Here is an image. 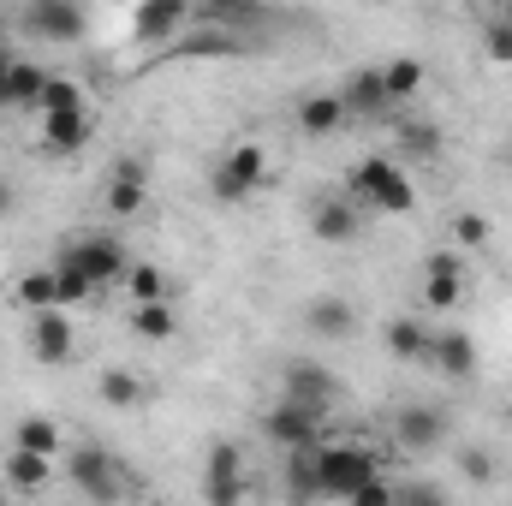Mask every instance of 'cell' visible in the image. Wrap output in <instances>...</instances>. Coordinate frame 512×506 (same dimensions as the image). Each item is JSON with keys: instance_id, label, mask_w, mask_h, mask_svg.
I'll return each mask as SVG.
<instances>
[{"instance_id": "obj_1", "label": "cell", "mask_w": 512, "mask_h": 506, "mask_svg": "<svg viewBox=\"0 0 512 506\" xmlns=\"http://www.w3.org/2000/svg\"><path fill=\"white\" fill-rule=\"evenodd\" d=\"M346 197H352L364 215H411V203H417L411 173H405V161H393V155H364V161L346 173Z\"/></svg>"}, {"instance_id": "obj_2", "label": "cell", "mask_w": 512, "mask_h": 506, "mask_svg": "<svg viewBox=\"0 0 512 506\" xmlns=\"http://www.w3.org/2000/svg\"><path fill=\"white\" fill-rule=\"evenodd\" d=\"M382 453L376 447H358V441H334L322 447L316 441V483H322V501H352L370 477H382Z\"/></svg>"}, {"instance_id": "obj_3", "label": "cell", "mask_w": 512, "mask_h": 506, "mask_svg": "<svg viewBox=\"0 0 512 506\" xmlns=\"http://www.w3.org/2000/svg\"><path fill=\"white\" fill-rule=\"evenodd\" d=\"M18 30L54 48H72L90 36V6L84 0H24L18 6Z\"/></svg>"}, {"instance_id": "obj_4", "label": "cell", "mask_w": 512, "mask_h": 506, "mask_svg": "<svg viewBox=\"0 0 512 506\" xmlns=\"http://www.w3.org/2000/svg\"><path fill=\"white\" fill-rule=\"evenodd\" d=\"M262 179H268V155H262V143H233L215 167H209V197L215 203H245L262 191Z\"/></svg>"}, {"instance_id": "obj_5", "label": "cell", "mask_w": 512, "mask_h": 506, "mask_svg": "<svg viewBox=\"0 0 512 506\" xmlns=\"http://www.w3.org/2000/svg\"><path fill=\"white\" fill-rule=\"evenodd\" d=\"M54 262H72L78 274H90V286H96V292H102V286H120V280H126V268H131L126 245H120L114 233H84V239H66Z\"/></svg>"}, {"instance_id": "obj_6", "label": "cell", "mask_w": 512, "mask_h": 506, "mask_svg": "<svg viewBox=\"0 0 512 506\" xmlns=\"http://www.w3.org/2000/svg\"><path fill=\"white\" fill-rule=\"evenodd\" d=\"M322 423H328V411H316V405H304V399H292V393H280V399L262 411V435H268L280 453L316 447V441H322Z\"/></svg>"}, {"instance_id": "obj_7", "label": "cell", "mask_w": 512, "mask_h": 506, "mask_svg": "<svg viewBox=\"0 0 512 506\" xmlns=\"http://www.w3.org/2000/svg\"><path fill=\"white\" fill-rule=\"evenodd\" d=\"M66 477H72V489L90 495V501H120V495H131V483L120 477V459H114L108 447H72V453H66Z\"/></svg>"}, {"instance_id": "obj_8", "label": "cell", "mask_w": 512, "mask_h": 506, "mask_svg": "<svg viewBox=\"0 0 512 506\" xmlns=\"http://www.w3.org/2000/svg\"><path fill=\"white\" fill-rule=\"evenodd\" d=\"M280 393H292V399H304V405H316V411H328V417H334V405L346 399L340 376H334L328 364H316V358H292V364L280 370Z\"/></svg>"}, {"instance_id": "obj_9", "label": "cell", "mask_w": 512, "mask_h": 506, "mask_svg": "<svg viewBox=\"0 0 512 506\" xmlns=\"http://www.w3.org/2000/svg\"><path fill=\"white\" fill-rule=\"evenodd\" d=\"M30 352H36V364H48V370L72 364V352H78V328H72V316H66L60 304L30 310Z\"/></svg>"}, {"instance_id": "obj_10", "label": "cell", "mask_w": 512, "mask_h": 506, "mask_svg": "<svg viewBox=\"0 0 512 506\" xmlns=\"http://www.w3.org/2000/svg\"><path fill=\"white\" fill-rule=\"evenodd\" d=\"M447 435H453V417L441 405H399L393 411V441L405 453H435V447H447Z\"/></svg>"}, {"instance_id": "obj_11", "label": "cell", "mask_w": 512, "mask_h": 506, "mask_svg": "<svg viewBox=\"0 0 512 506\" xmlns=\"http://www.w3.org/2000/svg\"><path fill=\"white\" fill-rule=\"evenodd\" d=\"M191 18H197V0H137L131 36L149 42V48H167L179 30H191Z\"/></svg>"}, {"instance_id": "obj_12", "label": "cell", "mask_w": 512, "mask_h": 506, "mask_svg": "<svg viewBox=\"0 0 512 506\" xmlns=\"http://www.w3.org/2000/svg\"><path fill=\"white\" fill-rule=\"evenodd\" d=\"M310 233H316L322 245H358V239H364V209H358L346 191L316 197V203H310Z\"/></svg>"}, {"instance_id": "obj_13", "label": "cell", "mask_w": 512, "mask_h": 506, "mask_svg": "<svg viewBox=\"0 0 512 506\" xmlns=\"http://www.w3.org/2000/svg\"><path fill=\"white\" fill-rule=\"evenodd\" d=\"M459 298H465V262L453 251H429L423 256V310L447 316L459 310Z\"/></svg>"}, {"instance_id": "obj_14", "label": "cell", "mask_w": 512, "mask_h": 506, "mask_svg": "<svg viewBox=\"0 0 512 506\" xmlns=\"http://www.w3.org/2000/svg\"><path fill=\"white\" fill-rule=\"evenodd\" d=\"M203 495H209V501H245V495H251V483H245V447H239V441H215V447H209Z\"/></svg>"}, {"instance_id": "obj_15", "label": "cell", "mask_w": 512, "mask_h": 506, "mask_svg": "<svg viewBox=\"0 0 512 506\" xmlns=\"http://www.w3.org/2000/svg\"><path fill=\"white\" fill-rule=\"evenodd\" d=\"M429 370H441L447 381H471L477 376V340L465 328H429V352H423Z\"/></svg>"}, {"instance_id": "obj_16", "label": "cell", "mask_w": 512, "mask_h": 506, "mask_svg": "<svg viewBox=\"0 0 512 506\" xmlns=\"http://www.w3.org/2000/svg\"><path fill=\"white\" fill-rule=\"evenodd\" d=\"M280 12L268 6V0H197V24H215V30H239V36H251L256 30H268Z\"/></svg>"}, {"instance_id": "obj_17", "label": "cell", "mask_w": 512, "mask_h": 506, "mask_svg": "<svg viewBox=\"0 0 512 506\" xmlns=\"http://www.w3.org/2000/svg\"><path fill=\"white\" fill-rule=\"evenodd\" d=\"M90 137H96V114H90L84 102L42 114V149H48V155H78Z\"/></svg>"}, {"instance_id": "obj_18", "label": "cell", "mask_w": 512, "mask_h": 506, "mask_svg": "<svg viewBox=\"0 0 512 506\" xmlns=\"http://www.w3.org/2000/svg\"><path fill=\"white\" fill-rule=\"evenodd\" d=\"M298 316H304V334H316V340H352V334H358V304L340 298V292L310 298Z\"/></svg>"}, {"instance_id": "obj_19", "label": "cell", "mask_w": 512, "mask_h": 506, "mask_svg": "<svg viewBox=\"0 0 512 506\" xmlns=\"http://www.w3.org/2000/svg\"><path fill=\"white\" fill-rule=\"evenodd\" d=\"M340 102H346L352 120H382V114H393L387 84H382V66H358V72L340 84Z\"/></svg>"}, {"instance_id": "obj_20", "label": "cell", "mask_w": 512, "mask_h": 506, "mask_svg": "<svg viewBox=\"0 0 512 506\" xmlns=\"http://www.w3.org/2000/svg\"><path fill=\"white\" fill-rule=\"evenodd\" d=\"M346 126H352V114H346L340 90H316V96H304V102H298V131H304V137L328 143L334 131H346Z\"/></svg>"}, {"instance_id": "obj_21", "label": "cell", "mask_w": 512, "mask_h": 506, "mask_svg": "<svg viewBox=\"0 0 512 506\" xmlns=\"http://www.w3.org/2000/svg\"><path fill=\"white\" fill-rule=\"evenodd\" d=\"M382 340L399 364H423V352H429V322H423V316H387Z\"/></svg>"}, {"instance_id": "obj_22", "label": "cell", "mask_w": 512, "mask_h": 506, "mask_svg": "<svg viewBox=\"0 0 512 506\" xmlns=\"http://www.w3.org/2000/svg\"><path fill=\"white\" fill-rule=\"evenodd\" d=\"M48 477H54V459L48 453H30V447H12L6 453V489L36 495V489H48Z\"/></svg>"}, {"instance_id": "obj_23", "label": "cell", "mask_w": 512, "mask_h": 506, "mask_svg": "<svg viewBox=\"0 0 512 506\" xmlns=\"http://www.w3.org/2000/svg\"><path fill=\"white\" fill-rule=\"evenodd\" d=\"M131 334L137 340H149V346H161V340H173L179 334V316H173V304L167 298H143V304H131Z\"/></svg>"}, {"instance_id": "obj_24", "label": "cell", "mask_w": 512, "mask_h": 506, "mask_svg": "<svg viewBox=\"0 0 512 506\" xmlns=\"http://www.w3.org/2000/svg\"><path fill=\"white\" fill-rule=\"evenodd\" d=\"M393 137H399V161H435L441 155V126L435 120H405L399 114V126H393Z\"/></svg>"}, {"instance_id": "obj_25", "label": "cell", "mask_w": 512, "mask_h": 506, "mask_svg": "<svg viewBox=\"0 0 512 506\" xmlns=\"http://www.w3.org/2000/svg\"><path fill=\"white\" fill-rule=\"evenodd\" d=\"M286 501H322V483H316V447H292L286 453V477H280Z\"/></svg>"}, {"instance_id": "obj_26", "label": "cell", "mask_w": 512, "mask_h": 506, "mask_svg": "<svg viewBox=\"0 0 512 506\" xmlns=\"http://www.w3.org/2000/svg\"><path fill=\"white\" fill-rule=\"evenodd\" d=\"M382 84H387V102H393V108L411 102V96L423 90V60H417V54H393L382 66Z\"/></svg>"}, {"instance_id": "obj_27", "label": "cell", "mask_w": 512, "mask_h": 506, "mask_svg": "<svg viewBox=\"0 0 512 506\" xmlns=\"http://www.w3.org/2000/svg\"><path fill=\"white\" fill-rule=\"evenodd\" d=\"M12 304L30 316V310H48L54 304V268H24L18 280H12Z\"/></svg>"}, {"instance_id": "obj_28", "label": "cell", "mask_w": 512, "mask_h": 506, "mask_svg": "<svg viewBox=\"0 0 512 506\" xmlns=\"http://www.w3.org/2000/svg\"><path fill=\"white\" fill-rule=\"evenodd\" d=\"M12 447H30V453H48V459H66V435L48 423V417H24L12 429Z\"/></svg>"}, {"instance_id": "obj_29", "label": "cell", "mask_w": 512, "mask_h": 506, "mask_svg": "<svg viewBox=\"0 0 512 506\" xmlns=\"http://www.w3.org/2000/svg\"><path fill=\"white\" fill-rule=\"evenodd\" d=\"M90 298H96L90 274H78L72 262H54V304H60V310H78V304H90Z\"/></svg>"}, {"instance_id": "obj_30", "label": "cell", "mask_w": 512, "mask_h": 506, "mask_svg": "<svg viewBox=\"0 0 512 506\" xmlns=\"http://www.w3.org/2000/svg\"><path fill=\"white\" fill-rule=\"evenodd\" d=\"M96 393H102L114 411H137V405H143V381L131 376V370H102Z\"/></svg>"}, {"instance_id": "obj_31", "label": "cell", "mask_w": 512, "mask_h": 506, "mask_svg": "<svg viewBox=\"0 0 512 506\" xmlns=\"http://www.w3.org/2000/svg\"><path fill=\"white\" fill-rule=\"evenodd\" d=\"M102 203H108V215H114V221H131V215H143V203H149V185H137V179H108Z\"/></svg>"}, {"instance_id": "obj_32", "label": "cell", "mask_w": 512, "mask_h": 506, "mask_svg": "<svg viewBox=\"0 0 512 506\" xmlns=\"http://www.w3.org/2000/svg\"><path fill=\"white\" fill-rule=\"evenodd\" d=\"M120 286H126L131 304H143V298H167V268H155V262H131Z\"/></svg>"}, {"instance_id": "obj_33", "label": "cell", "mask_w": 512, "mask_h": 506, "mask_svg": "<svg viewBox=\"0 0 512 506\" xmlns=\"http://www.w3.org/2000/svg\"><path fill=\"white\" fill-rule=\"evenodd\" d=\"M72 102H84L78 78H60V72H48V84H42V96H36V108H30V114H54V108H72Z\"/></svg>"}, {"instance_id": "obj_34", "label": "cell", "mask_w": 512, "mask_h": 506, "mask_svg": "<svg viewBox=\"0 0 512 506\" xmlns=\"http://www.w3.org/2000/svg\"><path fill=\"white\" fill-rule=\"evenodd\" d=\"M483 60H495V66H512V24H501V18H483Z\"/></svg>"}, {"instance_id": "obj_35", "label": "cell", "mask_w": 512, "mask_h": 506, "mask_svg": "<svg viewBox=\"0 0 512 506\" xmlns=\"http://www.w3.org/2000/svg\"><path fill=\"white\" fill-rule=\"evenodd\" d=\"M453 239H459V251H483L489 245V221L477 209H459L453 215Z\"/></svg>"}, {"instance_id": "obj_36", "label": "cell", "mask_w": 512, "mask_h": 506, "mask_svg": "<svg viewBox=\"0 0 512 506\" xmlns=\"http://www.w3.org/2000/svg\"><path fill=\"white\" fill-rule=\"evenodd\" d=\"M459 477L477 483V489H489V483H495V459H489L483 447H459Z\"/></svg>"}, {"instance_id": "obj_37", "label": "cell", "mask_w": 512, "mask_h": 506, "mask_svg": "<svg viewBox=\"0 0 512 506\" xmlns=\"http://www.w3.org/2000/svg\"><path fill=\"white\" fill-rule=\"evenodd\" d=\"M447 489L441 483H393V506H441Z\"/></svg>"}, {"instance_id": "obj_38", "label": "cell", "mask_w": 512, "mask_h": 506, "mask_svg": "<svg viewBox=\"0 0 512 506\" xmlns=\"http://www.w3.org/2000/svg\"><path fill=\"white\" fill-rule=\"evenodd\" d=\"M108 179H137V185H149V161H143V155H120V161L108 167Z\"/></svg>"}, {"instance_id": "obj_39", "label": "cell", "mask_w": 512, "mask_h": 506, "mask_svg": "<svg viewBox=\"0 0 512 506\" xmlns=\"http://www.w3.org/2000/svg\"><path fill=\"white\" fill-rule=\"evenodd\" d=\"M12 209H18V185H12V179H0V221H6Z\"/></svg>"}, {"instance_id": "obj_40", "label": "cell", "mask_w": 512, "mask_h": 506, "mask_svg": "<svg viewBox=\"0 0 512 506\" xmlns=\"http://www.w3.org/2000/svg\"><path fill=\"white\" fill-rule=\"evenodd\" d=\"M489 18H501V24H512V0H489Z\"/></svg>"}, {"instance_id": "obj_41", "label": "cell", "mask_w": 512, "mask_h": 506, "mask_svg": "<svg viewBox=\"0 0 512 506\" xmlns=\"http://www.w3.org/2000/svg\"><path fill=\"white\" fill-rule=\"evenodd\" d=\"M12 60H18V54H12V48H6V42H0V78H6V72H12Z\"/></svg>"}, {"instance_id": "obj_42", "label": "cell", "mask_w": 512, "mask_h": 506, "mask_svg": "<svg viewBox=\"0 0 512 506\" xmlns=\"http://www.w3.org/2000/svg\"><path fill=\"white\" fill-rule=\"evenodd\" d=\"M6 495H12V489H6V483H0V501H6Z\"/></svg>"}, {"instance_id": "obj_43", "label": "cell", "mask_w": 512, "mask_h": 506, "mask_svg": "<svg viewBox=\"0 0 512 506\" xmlns=\"http://www.w3.org/2000/svg\"><path fill=\"white\" fill-rule=\"evenodd\" d=\"M507 417H512V399H507Z\"/></svg>"}]
</instances>
